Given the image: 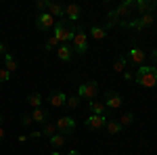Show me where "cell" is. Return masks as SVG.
<instances>
[{"label":"cell","instance_id":"obj_29","mask_svg":"<svg viewBox=\"0 0 157 155\" xmlns=\"http://www.w3.org/2000/svg\"><path fill=\"white\" fill-rule=\"evenodd\" d=\"M46 6H48V0H38L36 2V11L38 13H46Z\"/></svg>","mask_w":157,"mask_h":155},{"label":"cell","instance_id":"obj_9","mask_svg":"<svg viewBox=\"0 0 157 155\" xmlns=\"http://www.w3.org/2000/svg\"><path fill=\"white\" fill-rule=\"evenodd\" d=\"M55 17L50 15V13H38L36 15V27L40 32H50L52 27H55Z\"/></svg>","mask_w":157,"mask_h":155},{"label":"cell","instance_id":"obj_37","mask_svg":"<svg viewBox=\"0 0 157 155\" xmlns=\"http://www.w3.org/2000/svg\"><path fill=\"white\" fill-rule=\"evenodd\" d=\"M67 155H82V153H80V151H69Z\"/></svg>","mask_w":157,"mask_h":155},{"label":"cell","instance_id":"obj_12","mask_svg":"<svg viewBox=\"0 0 157 155\" xmlns=\"http://www.w3.org/2000/svg\"><path fill=\"white\" fill-rule=\"evenodd\" d=\"M84 17V9L80 6V4H75V2H71V4H65V19L67 21H78V19H82Z\"/></svg>","mask_w":157,"mask_h":155},{"label":"cell","instance_id":"obj_38","mask_svg":"<svg viewBox=\"0 0 157 155\" xmlns=\"http://www.w3.org/2000/svg\"><path fill=\"white\" fill-rule=\"evenodd\" d=\"M2 124H4V115L0 113V126H2Z\"/></svg>","mask_w":157,"mask_h":155},{"label":"cell","instance_id":"obj_16","mask_svg":"<svg viewBox=\"0 0 157 155\" xmlns=\"http://www.w3.org/2000/svg\"><path fill=\"white\" fill-rule=\"evenodd\" d=\"M105 132H107L109 136H117V134H121V132H124V126L120 124V119L109 118L107 124H105Z\"/></svg>","mask_w":157,"mask_h":155},{"label":"cell","instance_id":"obj_4","mask_svg":"<svg viewBox=\"0 0 157 155\" xmlns=\"http://www.w3.org/2000/svg\"><path fill=\"white\" fill-rule=\"evenodd\" d=\"M155 23V17L149 13V15H140V17H134V19H128V21H121V27H128V29H134V32H145L147 27H153Z\"/></svg>","mask_w":157,"mask_h":155},{"label":"cell","instance_id":"obj_39","mask_svg":"<svg viewBox=\"0 0 157 155\" xmlns=\"http://www.w3.org/2000/svg\"><path fill=\"white\" fill-rule=\"evenodd\" d=\"M50 155H61V153L59 151H50Z\"/></svg>","mask_w":157,"mask_h":155},{"label":"cell","instance_id":"obj_6","mask_svg":"<svg viewBox=\"0 0 157 155\" xmlns=\"http://www.w3.org/2000/svg\"><path fill=\"white\" fill-rule=\"evenodd\" d=\"M78 96H80V99H86V101H94V99L98 96V82L97 80H90V82L80 84Z\"/></svg>","mask_w":157,"mask_h":155},{"label":"cell","instance_id":"obj_21","mask_svg":"<svg viewBox=\"0 0 157 155\" xmlns=\"http://www.w3.org/2000/svg\"><path fill=\"white\" fill-rule=\"evenodd\" d=\"M17 67H19V63H17V59L13 57L11 52L4 55V69H6L9 73H13V72H17Z\"/></svg>","mask_w":157,"mask_h":155},{"label":"cell","instance_id":"obj_18","mask_svg":"<svg viewBox=\"0 0 157 155\" xmlns=\"http://www.w3.org/2000/svg\"><path fill=\"white\" fill-rule=\"evenodd\" d=\"M57 57L61 61H65V63H69L73 59V50H71V44H59L57 48Z\"/></svg>","mask_w":157,"mask_h":155},{"label":"cell","instance_id":"obj_20","mask_svg":"<svg viewBox=\"0 0 157 155\" xmlns=\"http://www.w3.org/2000/svg\"><path fill=\"white\" fill-rule=\"evenodd\" d=\"M67 138H69V136H65V134H59V132H57L55 136H50L48 141H50V147H52V149L57 151V149H61L63 145L67 143Z\"/></svg>","mask_w":157,"mask_h":155},{"label":"cell","instance_id":"obj_31","mask_svg":"<svg viewBox=\"0 0 157 155\" xmlns=\"http://www.w3.org/2000/svg\"><path fill=\"white\" fill-rule=\"evenodd\" d=\"M32 122H34V119H32L29 113H23V115H21V124H23V126H29Z\"/></svg>","mask_w":157,"mask_h":155},{"label":"cell","instance_id":"obj_23","mask_svg":"<svg viewBox=\"0 0 157 155\" xmlns=\"http://www.w3.org/2000/svg\"><path fill=\"white\" fill-rule=\"evenodd\" d=\"M90 36L94 38V40H103V38L107 36V29L101 27V25H92V27H90Z\"/></svg>","mask_w":157,"mask_h":155},{"label":"cell","instance_id":"obj_36","mask_svg":"<svg viewBox=\"0 0 157 155\" xmlns=\"http://www.w3.org/2000/svg\"><path fill=\"white\" fill-rule=\"evenodd\" d=\"M4 141V130H2V126H0V143Z\"/></svg>","mask_w":157,"mask_h":155},{"label":"cell","instance_id":"obj_7","mask_svg":"<svg viewBox=\"0 0 157 155\" xmlns=\"http://www.w3.org/2000/svg\"><path fill=\"white\" fill-rule=\"evenodd\" d=\"M126 57H128V63H130V65H138V67H140V65H145L147 50H143V48L134 42L132 46H130V50H128V55H126Z\"/></svg>","mask_w":157,"mask_h":155},{"label":"cell","instance_id":"obj_32","mask_svg":"<svg viewBox=\"0 0 157 155\" xmlns=\"http://www.w3.org/2000/svg\"><path fill=\"white\" fill-rule=\"evenodd\" d=\"M121 76H124V80H126V82H132V80H134V73H132V72H128V69L121 73Z\"/></svg>","mask_w":157,"mask_h":155},{"label":"cell","instance_id":"obj_26","mask_svg":"<svg viewBox=\"0 0 157 155\" xmlns=\"http://www.w3.org/2000/svg\"><path fill=\"white\" fill-rule=\"evenodd\" d=\"M132 122H134V113H132V111H126V113L120 118V124L124 126V128H126V126H130Z\"/></svg>","mask_w":157,"mask_h":155},{"label":"cell","instance_id":"obj_24","mask_svg":"<svg viewBox=\"0 0 157 155\" xmlns=\"http://www.w3.org/2000/svg\"><path fill=\"white\" fill-rule=\"evenodd\" d=\"M27 103L34 109H40V105H42V95L40 92H32V95L27 96Z\"/></svg>","mask_w":157,"mask_h":155},{"label":"cell","instance_id":"obj_14","mask_svg":"<svg viewBox=\"0 0 157 155\" xmlns=\"http://www.w3.org/2000/svg\"><path fill=\"white\" fill-rule=\"evenodd\" d=\"M88 109H90V113H94V115H107V118H111V113H113V111H109V109L105 107L103 101H88Z\"/></svg>","mask_w":157,"mask_h":155},{"label":"cell","instance_id":"obj_3","mask_svg":"<svg viewBox=\"0 0 157 155\" xmlns=\"http://www.w3.org/2000/svg\"><path fill=\"white\" fill-rule=\"evenodd\" d=\"M134 80L143 88H153L157 86V69L153 65H140L138 72L134 73Z\"/></svg>","mask_w":157,"mask_h":155},{"label":"cell","instance_id":"obj_40","mask_svg":"<svg viewBox=\"0 0 157 155\" xmlns=\"http://www.w3.org/2000/svg\"><path fill=\"white\" fill-rule=\"evenodd\" d=\"M0 86H2V84H0Z\"/></svg>","mask_w":157,"mask_h":155},{"label":"cell","instance_id":"obj_27","mask_svg":"<svg viewBox=\"0 0 157 155\" xmlns=\"http://www.w3.org/2000/svg\"><path fill=\"white\" fill-rule=\"evenodd\" d=\"M80 101H82V99H80L78 95H75V96H67V103H65V107H67V109H75V107H80Z\"/></svg>","mask_w":157,"mask_h":155},{"label":"cell","instance_id":"obj_34","mask_svg":"<svg viewBox=\"0 0 157 155\" xmlns=\"http://www.w3.org/2000/svg\"><path fill=\"white\" fill-rule=\"evenodd\" d=\"M0 55H9V48H6L4 42H0Z\"/></svg>","mask_w":157,"mask_h":155},{"label":"cell","instance_id":"obj_15","mask_svg":"<svg viewBox=\"0 0 157 155\" xmlns=\"http://www.w3.org/2000/svg\"><path fill=\"white\" fill-rule=\"evenodd\" d=\"M48 103H50V107H65V103H67V95L61 92V90H50Z\"/></svg>","mask_w":157,"mask_h":155},{"label":"cell","instance_id":"obj_5","mask_svg":"<svg viewBox=\"0 0 157 155\" xmlns=\"http://www.w3.org/2000/svg\"><path fill=\"white\" fill-rule=\"evenodd\" d=\"M71 50L73 55H80V57H84L88 52V34H86L84 27H75V34H73L71 40Z\"/></svg>","mask_w":157,"mask_h":155},{"label":"cell","instance_id":"obj_8","mask_svg":"<svg viewBox=\"0 0 157 155\" xmlns=\"http://www.w3.org/2000/svg\"><path fill=\"white\" fill-rule=\"evenodd\" d=\"M107 119H109L107 115H94V113H90V115L84 119V126L88 128V130H92V132H98V130L105 128Z\"/></svg>","mask_w":157,"mask_h":155},{"label":"cell","instance_id":"obj_19","mask_svg":"<svg viewBox=\"0 0 157 155\" xmlns=\"http://www.w3.org/2000/svg\"><path fill=\"white\" fill-rule=\"evenodd\" d=\"M29 115H32V119H34V122H38V124H46V122H48V118H50V111L48 109H34V113H29Z\"/></svg>","mask_w":157,"mask_h":155},{"label":"cell","instance_id":"obj_1","mask_svg":"<svg viewBox=\"0 0 157 155\" xmlns=\"http://www.w3.org/2000/svg\"><path fill=\"white\" fill-rule=\"evenodd\" d=\"M132 15H134V0H126V2H121L117 9L107 13V27H115L121 21H128Z\"/></svg>","mask_w":157,"mask_h":155},{"label":"cell","instance_id":"obj_13","mask_svg":"<svg viewBox=\"0 0 157 155\" xmlns=\"http://www.w3.org/2000/svg\"><path fill=\"white\" fill-rule=\"evenodd\" d=\"M157 9V2L155 0H136L134 2V11L138 13V15H153V11Z\"/></svg>","mask_w":157,"mask_h":155},{"label":"cell","instance_id":"obj_33","mask_svg":"<svg viewBox=\"0 0 157 155\" xmlns=\"http://www.w3.org/2000/svg\"><path fill=\"white\" fill-rule=\"evenodd\" d=\"M151 61H153V67L157 69V48H153V50H151Z\"/></svg>","mask_w":157,"mask_h":155},{"label":"cell","instance_id":"obj_28","mask_svg":"<svg viewBox=\"0 0 157 155\" xmlns=\"http://www.w3.org/2000/svg\"><path fill=\"white\" fill-rule=\"evenodd\" d=\"M44 46H46V50H57V48H59V40H57L55 36H50Z\"/></svg>","mask_w":157,"mask_h":155},{"label":"cell","instance_id":"obj_22","mask_svg":"<svg viewBox=\"0 0 157 155\" xmlns=\"http://www.w3.org/2000/svg\"><path fill=\"white\" fill-rule=\"evenodd\" d=\"M126 67H128V57H126V55H120L117 59L113 61V69H115L117 73H124Z\"/></svg>","mask_w":157,"mask_h":155},{"label":"cell","instance_id":"obj_30","mask_svg":"<svg viewBox=\"0 0 157 155\" xmlns=\"http://www.w3.org/2000/svg\"><path fill=\"white\" fill-rule=\"evenodd\" d=\"M11 80V73L6 72L4 67H0V84H4V82H9Z\"/></svg>","mask_w":157,"mask_h":155},{"label":"cell","instance_id":"obj_25","mask_svg":"<svg viewBox=\"0 0 157 155\" xmlns=\"http://www.w3.org/2000/svg\"><path fill=\"white\" fill-rule=\"evenodd\" d=\"M57 134V124H52V122H46L44 124V130H42V136H55Z\"/></svg>","mask_w":157,"mask_h":155},{"label":"cell","instance_id":"obj_17","mask_svg":"<svg viewBox=\"0 0 157 155\" xmlns=\"http://www.w3.org/2000/svg\"><path fill=\"white\" fill-rule=\"evenodd\" d=\"M46 13H50L55 19H57V17H59V19H65V4H61V2H50L48 0Z\"/></svg>","mask_w":157,"mask_h":155},{"label":"cell","instance_id":"obj_35","mask_svg":"<svg viewBox=\"0 0 157 155\" xmlns=\"http://www.w3.org/2000/svg\"><path fill=\"white\" fill-rule=\"evenodd\" d=\"M29 136H32V138H40V136H42V132H32Z\"/></svg>","mask_w":157,"mask_h":155},{"label":"cell","instance_id":"obj_10","mask_svg":"<svg viewBox=\"0 0 157 155\" xmlns=\"http://www.w3.org/2000/svg\"><path fill=\"white\" fill-rule=\"evenodd\" d=\"M103 103H105V107L109 109V111H115V109L121 107V95L120 92H115V90H107L105 92V96H103Z\"/></svg>","mask_w":157,"mask_h":155},{"label":"cell","instance_id":"obj_11","mask_svg":"<svg viewBox=\"0 0 157 155\" xmlns=\"http://www.w3.org/2000/svg\"><path fill=\"white\" fill-rule=\"evenodd\" d=\"M55 124H57V132H59V134H65V136H69V134L75 130V119L69 118V115H63V118H59Z\"/></svg>","mask_w":157,"mask_h":155},{"label":"cell","instance_id":"obj_2","mask_svg":"<svg viewBox=\"0 0 157 155\" xmlns=\"http://www.w3.org/2000/svg\"><path fill=\"white\" fill-rule=\"evenodd\" d=\"M75 27H78V25H73L71 21L59 19V21L55 23V27H52V36L59 40V44H71L73 34H75Z\"/></svg>","mask_w":157,"mask_h":155}]
</instances>
